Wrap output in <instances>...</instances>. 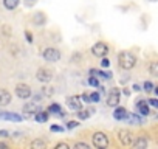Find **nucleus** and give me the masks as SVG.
<instances>
[{
    "label": "nucleus",
    "instance_id": "6ab92c4d",
    "mask_svg": "<svg viewBox=\"0 0 158 149\" xmlns=\"http://www.w3.org/2000/svg\"><path fill=\"white\" fill-rule=\"evenodd\" d=\"M36 121H39V123H47V120H48V113L47 112H42V110H39L37 113H36Z\"/></svg>",
    "mask_w": 158,
    "mask_h": 149
},
{
    "label": "nucleus",
    "instance_id": "20e7f679",
    "mask_svg": "<svg viewBox=\"0 0 158 149\" xmlns=\"http://www.w3.org/2000/svg\"><path fill=\"white\" fill-rule=\"evenodd\" d=\"M118 140L121 141V144H124V146H130V144H133V134L130 132V130H127V129H121V130H118Z\"/></svg>",
    "mask_w": 158,
    "mask_h": 149
},
{
    "label": "nucleus",
    "instance_id": "1a4fd4ad",
    "mask_svg": "<svg viewBox=\"0 0 158 149\" xmlns=\"http://www.w3.org/2000/svg\"><path fill=\"white\" fill-rule=\"evenodd\" d=\"M0 120H10V121H16V123H19V121H22L23 118H22V115H19V113H13V112H0Z\"/></svg>",
    "mask_w": 158,
    "mask_h": 149
},
{
    "label": "nucleus",
    "instance_id": "2eb2a0df",
    "mask_svg": "<svg viewBox=\"0 0 158 149\" xmlns=\"http://www.w3.org/2000/svg\"><path fill=\"white\" fill-rule=\"evenodd\" d=\"M33 22H34L36 27H44L45 22H47V16L44 13H36L34 17H33Z\"/></svg>",
    "mask_w": 158,
    "mask_h": 149
},
{
    "label": "nucleus",
    "instance_id": "9d476101",
    "mask_svg": "<svg viewBox=\"0 0 158 149\" xmlns=\"http://www.w3.org/2000/svg\"><path fill=\"white\" fill-rule=\"evenodd\" d=\"M67 106L71 110H81V98L79 96H70L67 100Z\"/></svg>",
    "mask_w": 158,
    "mask_h": 149
},
{
    "label": "nucleus",
    "instance_id": "ddd939ff",
    "mask_svg": "<svg viewBox=\"0 0 158 149\" xmlns=\"http://www.w3.org/2000/svg\"><path fill=\"white\" fill-rule=\"evenodd\" d=\"M126 117H127L126 107H118V106H116V109H115V112H113V118L118 120V121H123V120H126Z\"/></svg>",
    "mask_w": 158,
    "mask_h": 149
},
{
    "label": "nucleus",
    "instance_id": "4c0bfd02",
    "mask_svg": "<svg viewBox=\"0 0 158 149\" xmlns=\"http://www.w3.org/2000/svg\"><path fill=\"white\" fill-rule=\"evenodd\" d=\"M0 149H10L6 143H0Z\"/></svg>",
    "mask_w": 158,
    "mask_h": 149
},
{
    "label": "nucleus",
    "instance_id": "473e14b6",
    "mask_svg": "<svg viewBox=\"0 0 158 149\" xmlns=\"http://www.w3.org/2000/svg\"><path fill=\"white\" fill-rule=\"evenodd\" d=\"M54 149H70V146L67 143H59V144H56Z\"/></svg>",
    "mask_w": 158,
    "mask_h": 149
},
{
    "label": "nucleus",
    "instance_id": "58836bf2",
    "mask_svg": "<svg viewBox=\"0 0 158 149\" xmlns=\"http://www.w3.org/2000/svg\"><path fill=\"white\" fill-rule=\"evenodd\" d=\"M139 89H141V87H139V86H138V84H133V90H136V92H138V90H139Z\"/></svg>",
    "mask_w": 158,
    "mask_h": 149
},
{
    "label": "nucleus",
    "instance_id": "cd10ccee",
    "mask_svg": "<svg viewBox=\"0 0 158 149\" xmlns=\"http://www.w3.org/2000/svg\"><path fill=\"white\" fill-rule=\"evenodd\" d=\"M99 98H101V95L99 93H90V103H98L99 101Z\"/></svg>",
    "mask_w": 158,
    "mask_h": 149
},
{
    "label": "nucleus",
    "instance_id": "aec40b11",
    "mask_svg": "<svg viewBox=\"0 0 158 149\" xmlns=\"http://www.w3.org/2000/svg\"><path fill=\"white\" fill-rule=\"evenodd\" d=\"M126 120L129 121V123H132V124H141V118L138 117V115H135V113H127V117H126Z\"/></svg>",
    "mask_w": 158,
    "mask_h": 149
},
{
    "label": "nucleus",
    "instance_id": "a878e982",
    "mask_svg": "<svg viewBox=\"0 0 158 149\" xmlns=\"http://www.w3.org/2000/svg\"><path fill=\"white\" fill-rule=\"evenodd\" d=\"M143 87H144V90H146L147 93H150V92L153 90V87H155V86H153V84H152L150 81H146V83L143 84Z\"/></svg>",
    "mask_w": 158,
    "mask_h": 149
},
{
    "label": "nucleus",
    "instance_id": "f3484780",
    "mask_svg": "<svg viewBox=\"0 0 158 149\" xmlns=\"http://www.w3.org/2000/svg\"><path fill=\"white\" fill-rule=\"evenodd\" d=\"M30 149H47V143L44 140H40V138H36L34 141H31Z\"/></svg>",
    "mask_w": 158,
    "mask_h": 149
},
{
    "label": "nucleus",
    "instance_id": "ea45409f",
    "mask_svg": "<svg viewBox=\"0 0 158 149\" xmlns=\"http://www.w3.org/2000/svg\"><path fill=\"white\" fill-rule=\"evenodd\" d=\"M34 101H40V95H34Z\"/></svg>",
    "mask_w": 158,
    "mask_h": 149
},
{
    "label": "nucleus",
    "instance_id": "72a5a7b5",
    "mask_svg": "<svg viewBox=\"0 0 158 149\" xmlns=\"http://www.w3.org/2000/svg\"><path fill=\"white\" fill-rule=\"evenodd\" d=\"M81 101L90 103V93H82V96H81Z\"/></svg>",
    "mask_w": 158,
    "mask_h": 149
},
{
    "label": "nucleus",
    "instance_id": "39448f33",
    "mask_svg": "<svg viewBox=\"0 0 158 149\" xmlns=\"http://www.w3.org/2000/svg\"><path fill=\"white\" fill-rule=\"evenodd\" d=\"M119 100H121V93H119V89L115 87L109 92L107 95V106L109 107H116L119 104Z\"/></svg>",
    "mask_w": 158,
    "mask_h": 149
},
{
    "label": "nucleus",
    "instance_id": "2f4dec72",
    "mask_svg": "<svg viewBox=\"0 0 158 149\" xmlns=\"http://www.w3.org/2000/svg\"><path fill=\"white\" fill-rule=\"evenodd\" d=\"M77 124H79L77 121H68V123H67V129H74Z\"/></svg>",
    "mask_w": 158,
    "mask_h": 149
},
{
    "label": "nucleus",
    "instance_id": "f8f14e48",
    "mask_svg": "<svg viewBox=\"0 0 158 149\" xmlns=\"http://www.w3.org/2000/svg\"><path fill=\"white\" fill-rule=\"evenodd\" d=\"M136 107H138L139 113H141V115H144V117H147V115L150 113V109H149V106H147V101H146V100H139V101L136 103Z\"/></svg>",
    "mask_w": 158,
    "mask_h": 149
},
{
    "label": "nucleus",
    "instance_id": "4be33fe9",
    "mask_svg": "<svg viewBox=\"0 0 158 149\" xmlns=\"http://www.w3.org/2000/svg\"><path fill=\"white\" fill-rule=\"evenodd\" d=\"M90 73L92 74H99V76H102V78H106V79H110L112 78V73L110 71H95V70H90Z\"/></svg>",
    "mask_w": 158,
    "mask_h": 149
},
{
    "label": "nucleus",
    "instance_id": "f257e3e1",
    "mask_svg": "<svg viewBox=\"0 0 158 149\" xmlns=\"http://www.w3.org/2000/svg\"><path fill=\"white\" fill-rule=\"evenodd\" d=\"M118 64L123 70H130L136 65V56L130 51H121L118 54Z\"/></svg>",
    "mask_w": 158,
    "mask_h": 149
},
{
    "label": "nucleus",
    "instance_id": "bb28decb",
    "mask_svg": "<svg viewBox=\"0 0 158 149\" xmlns=\"http://www.w3.org/2000/svg\"><path fill=\"white\" fill-rule=\"evenodd\" d=\"M89 84H90V86H93V87H101V86H99L98 78H95V76H90V78H89Z\"/></svg>",
    "mask_w": 158,
    "mask_h": 149
},
{
    "label": "nucleus",
    "instance_id": "9b49d317",
    "mask_svg": "<svg viewBox=\"0 0 158 149\" xmlns=\"http://www.w3.org/2000/svg\"><path fill=\"white\" fill-rule=\"evenodd\" d=\"M11 103V93L5 89H0V106H8Z\"/></svg>",
    "mask_w": 158,
    "mask_h": 149
},
{
    "label": "nucleus",
    "instance_id": "6e6552de",
    "mask_svg": "<svg viewBox=\"0 0 158 149\" xmlns=\"http://www.w3.org/2000/svg\"><path fill=\"white\" fill-rule=\"evenodd\" d=\"M16 95L20 98V100H27L31 96V89L27 86V84H19L16 87Z\"/></svg>",
    "mask_w": 158,
    "mask_h": 149
},
{
    "label": "nucleus",
    "instance_id": "7ed1b4c3",
    "mask_svg": "<svg viewBox=\"0 0 158 149\" xmlns=\"http://www.w3.org/2000/svg\"><path fill=\"white\" fill-rule=\"evenodd\" d=\"M42 57H44L47 62H56V61L60 59V51H59L57 48L50 47V48H45V50L42 51Z\"/></svg>",
    "mask_w": 158,
    "mask_h": 149
},
{
    "label": "nucleus",
    "instance_id": "f704fd0d",
    "mask_svg": "<svg viewBox=\"0 0 158 149\" xmlns=\"http://www.w3.org/2000/svg\"><path fill=\"white\" fill-rule=\"evenodd\" d=\"M25 34H27V40L31 44V42H33V36H31V33H30V31H25Z\"/></svg>",
    "mask_w": 158,
    "mask_h": 149
},
{
    "label": "nucleus",
    "instance_id": "423d86ee",
    "mask_svg": "<svg viewBox=\"0 0 158 149\" xmlns=\"http://www.w3.org/2000/svg\"><path fill=\"white\" fill-rule=\"evenodd\" d=\"M92 53H93L96 57H106L107 53H109V45L104 44V42H96V44L92 47Z\"/></svg>",
    "mask_w": 158,
    "mask_h": 149
},
{
    "label": "nucleus",
    "instance_id": "dca6fc26",
    "mask_svg": "<svg viewBox=\"0 0 158 149\" xmlns=\"http://www.w3.org/2000/svg\"><path fill=\"white\" fill-rule=\"evenodd\" d=\"M39 110H40V107L36 103H28L23 106V112H27V113H37Z\"/></svg>",
    "mask_w": 158,
    "mask_h": 149
},
{
    "label": "nucleus",
    "instance_id": "4468645a",
    "mask_svg": "<svg viewBox=\"0 0 158 149\" xmlns=\"http://www.w3.org/2000/svg\"><path fill=\"white\" fill-rule=\"evenodd\" d=\"M133 143H135V149H147V144H149L147 137H144V135H141L136 140H133Z\"/></svg>",
    "mask_w": 158,
    "mask_h": 149
},
{
    "label": "nucleus",
    "instance_id": "412c9836",
    "mask_svg": "<svg viewBox=\"0 0 158 149\" xmlns=\"http://www.w3.org/2000/svg\"><path fill=\"white\" fill-rule=\"evenodd\" d=\"M149 71H150V74H152V76H158V62H156V61L150 62Z\"/></svg>",
    "mask_w": 158,
    "mask_h": 149
},
{
    "label": "nucleus",
    "instance_id": "f03ea898",
    "mask_svg": "<svg viewBox=\"0 0 158 149\" xmlns=\"http://www.w3.org/2000/svg\"><path fill=\"white\" fill-rule=\"evenodd\" d=\"M92 140H93V144L98 149H107L109 147V137L104 132H95Z\"/></svg>",
    "mask_w": 158,
    "mask_h": 149
},
{
    "label": "nucleus",
    "instance_id": "393cba45",
    "mask_svg": "<svg viewBox=\"0 0 158 149\" xmlns=\"http://www.w3.org/2000/svg\"><path fill=\"white\" fill-rule=\"evenodd\" d=\"M60 110H62V109H60V106H59V104H56V103H54V104H51V106L48 107V112H51V113H59Z\"/></svg>",
    "mask_w": 158,
    "mask_h": 149
},
{
    "label": "nucleus",
    "instance_id": "c756f323",
    "mask_svg": "<svg viewBox=\"0 0 158 149\" xmlns=\"http://www.w3.org/2000/svg\"><path fill=\"white\" fill-rule=\"evenodd\" d=\"M109 65H110V61H109L107 57H102V61H101V67H102V68H107Z\"/></svg>",
    "mask_w": 158,
    "mask_h": 149
},
{
    "label": "nucleus",
    "instance_id": "c9c22d12",
    "mask_svg": "<svg viewBox=\"0 0 158 149\" xmlns=\"http://www.w3.org/2000/svg\"><path fill=\"white\" fill-rule=\"evenodd\" d=\"M0 137L6 138V137H10V132H8V130H0Z\"/></svg>",
    "mask_w": 158,
    "mask_h": 149
},
{
    "label": "nucleus",
    "instance_id": "5701e85b",
    "mask_svg": "<svg viewBox=\"0 0 158 149\" xmlns=\"http://www.w3.org/2000/svg\"><path fill=\"white\" fill-rule=\"evenodd\" d=\"M90 112H93V110L92 109L90 110H77V117L81 118V120H87L89 115H90Z\"/></svg>",
    "mask_w": 158,
    "mask_h": 149
},
{
    "label": "nucleus",
    "instance_id": "7c9ffc66",
    "mask_svg": "<svg viewBox=\"0 0 158 149\" xmlns=\"http://www.w3.org/2000/svg\"><path fill=\"white\" fill-rule=\"evenodd\" d=\"M62 130H64L62 126H57V124H53L51 126V132H62Z\"/></svg>",
    "mask_w": 158,
    "mask_h": 149
},
{
    "label": "nucleus",
    "instance_id": "a211bd4d",
    "mask_svg": "<svg viewBox=\"0 0 158 149\" xmlns=\"http://www.w3.org/2000/svg\"><path fill=\"white\" fill-rule=\"evenodd\" d=\"M3 5L6 10H16L19 6V0H3Z\"/></svg>",
    "mask_w": 158,
    "mask_h": 149
},
{
    "label": "nucleus",
    "instance_id": "c85d7f7f",
    "mask_svg": "<svg viewBox=\"0 0 158 149\" xmlns=\"http://www.w3.org/2000/svg\"><path fill=\"white\" fill-rule=\"evenodd\" d=\"M146 101H147L152 107H158V100H156V98H149V100H146Z\"/></svg>",
    "mask_w": 158,
    "mask_h": 149
},
{
    "label": "nucleus",
    "instance_id": "0eeeda50",
    "mask_svg": "<svg viewBox=\"0 0 158 149\" xmlns=\"http://www.w3.org/2000/svg\"><path fill=\"white\" fill-rule=\"evenodd\" d=\"M36 78H37L40 83H48V81H51V78H53V71H51V70H47V68H39L37 73H36Z\"/></svg>",
    "mask_w": 158,
    "mask_h": 149
},
{
    "label": "nucleus",
    "instance_id": "b1692460",
    "mask_svg": "<svg viewBox=\"0 0 158 149\" xmlns=\"http://www.w3.org/2000/svg\"><path fill=\"white\" fill-rule=\"evenodd\" d=\"M73 149H92L87 143H84V141H77L74 146H73Z\"/></svg>",
    "mask_w": 158,
    "mask_h": 149
},
{
    "label": "nucleus",
    "instance_id": "e433bc0d",
    "mask_svg": "<svg viewBox=\"0 0 158 149\" xmlns=\"http://www.w3.org/2000/svg\"><path fill=\"white\" fill-rule=\"evenodd\" d=\"M44 93H45V95H51V93H53V90H51V89H47V87H45V89H44Z\"/></svg>",
    "mask_w": 158,
    "mask_h": 149
}]
</instances>
